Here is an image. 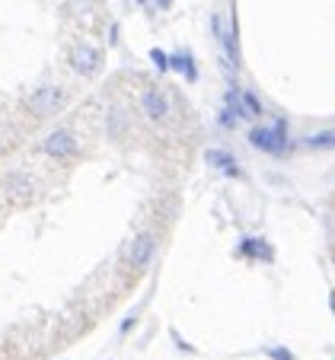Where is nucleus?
<instances>
[{"instance_id": "6", "label": "nucleus", "mask_w": 335, "mask_h": 360, "mask_svg": "<svg viewBox=\"0 0 335 360\" xmlns=\"http://www.w3.org/2000/svg\"><path fill=\"white\" fill-rule=\"evenodd\" d=\"M141 109L151 122H166L170 118V99L163 89H144L141 93Z\"/></svg>"}, {"instance_id": "2", "label": "nucleus", "mask_w": 335, "mask_h": 360, "mask_svg": "<svg viewBox=\"0 0 335 360\" xmlns=\"http://www.w3.org/2000/svg\"><path fill=\"white\" fill-rule=\"evenodd\" d=\"M64 102H68V96H64L61 86H42L29 96V109L39 118H51L64 109Z\"/></svg>"}, {"instance_id": "4", "label": "nucleus", "mask_w": 335, "mask_h": 360, "mask_svg": "<svg viewBox=\"0 0 335 360\" xmlns=\"http://www.w3.org/2000/svg\"><path fill=\"white\" fill-rule=\"evenodd\" d=\"M99 64H103V55H99V48L87 45V41H80V45L70 48V68H74L77 74L93 77L96 70H99Z\"/></svg>"}, {"instance_id": "8", "label": "nucleus", "mask_w": 335, "mask_h": 360, "mask_svg": "<svg viewBox=\"0 0 335 360\" xmlns=\"http://www.w3.org/2000/svg\"><path fill=\"white\" fill-rule=\"evenodd\" d=\"M205 160L214 166V169L227 172V176H239V166H236V160H233L230 153H224V150H208V153H205Z\"/></svg>"}, {"instance_id": "3", "label": "nucleus", "mask_w": 335, "mask_h": 360, "mask_svg": "<svg viewBox=\"0 0 335 360\" xmlns=\"http://www.w3.org/2000/svg\"><path fill=\"white\" fill-rule=\"evenodd\" d=\"M153 255H157V236L153 233H137L128 245V265L134 271H144V268H151Z\"/></svg>"}, {"instance_id": "5", "label": "nucleus", "mask_w": 335, "mask_h": 360, "mask_svg": "<svg viewBox=\"0 0 335 360\" xmlns=\"http://www.w3.org/2000/svg\"><path fill=\"white\" fill-rule=\"evenodd\" d=\"M42 150H45L51 160H68V157H74L77 153V137L70 134L68 128H58V131H51V134L45 137Z\"/></svg>"}, {"instance_id": "1", "label": "nucleus", "mask_w": 335, "mask_h": 360, "mask_svg": "<svg viewBox=\"0 0 335 360\" xmlns=\"http://www.w3.org/2000/svg\"><path fill=\"white\" fill-rule=\"evenodd\" d=\"M249 143L262 153H284L287 147V124L274 122L272 128H253L249 131Z\"/></svg>"}, {"instance_id": "12", "label": "nucleus", "mask_w": 335, "mask_h": 360, "mask_svg": "<svg viewBox=\"0 0 335 360\" xmlns=\"http://www.w3.org/2000/svg\"><path fill=\"white\" fill-rule=\"evenodd\" d=\"M239 102L246 105V112H249V115H262V102L255 99L253 93H239Z\"/></svg>"}, {"instance_id": "13", "label": "nucleus", "mask_w": 335, "mask_h": 360, "mask_svg": "<svg viewBox=\"0 0 335 360\" xmlns=\"http://www.w3.org/2000/svg\"><path fill=\"white\" fill-rule=\"evenodd\" d=\"M151 61L157 64L160 70H170V58H166L163 51H160V48H153V51H151Z\"/></svg>"}, {"instance_id": "11", "label": "nucleus", "mask_w": 335, "mask_h": 360, "mask_svg": "<svg viewBox=\"0 0 335 360\" xmlns=\"http://www.w3.org/2000/svg\"><path fill=\"white\" fill-rule=\"evenodd\" d=\"M125 124H128V115H125L122 109H112V112H109V122H106V128H109V137H118V134H122Z\"/></svg>"}, {"instance_id": "10", "label": "nucleus", "mask_w": 335, "mask_h": 360, "mask_svg": "<svg viewBox=\"0 0 335 360\" xmlns=\"http://www.w3.org/2000/svg\"><path fill=\"white\" fill-rule=\"evenodd\" d=\"M239 255H259V259H262V255H265V259H268L272 252L265 249V243H262V239L246 236V239H243V245H239Z\"/></svg>"}, {"instance_id": "7", "label": "nucleus", "mask_w": 335, "mask_h": 360, "mask_svg": "<svg viewBox=\"0 0 335 360\" xmlns=\"http://www.w3.org/2000/svg\"><path fill=\"white\" fill-rule=\"evenodd\" d=\"M4 188H10L16 198H29L35 188V182H32V176H26V172H7V176H4Z\"/></svg>"}, {"instance_id": "9", "label": "nucleus", "mask_w": 335, "mask_h": 360, "mask_svg": "<svg viewBox=\"0 0 335 360\" xmlns=\"http://www.w3.org/2000/svg\"><path fill=\"white\" fill-rule=\"evenodd\" d=\"M303 143H307V147H313V150H335V131H320V134H310Z\"/></svg>"}, {"instance_id": "14", "label": "nucleus", "mask_w": 335, "mask_h": 360, "mask_svg": "<svg viewBox=\"0 0 335 360\" xmlns=\"http://www.w3.org/2000/svg\"><path fill=\"white\" fill-rule=\"evenodd\" d=\"M268 357H272V360H297L294 354L287 351V347H268Z\"/></svg>"}, {"instance_id": "15", "label": "nucleus", "mask_w": 335, "mask_h": 360, "mask_svg": "<svg viewBox=\"0 0 335 360\" xmlns=\"http://www.w3.org/2000/svg\"><path fill=\"white\" fill-rule=\"evenodd\" d=\"M0 214H4V201H0Z\"/></svg>"}]
</instances>
